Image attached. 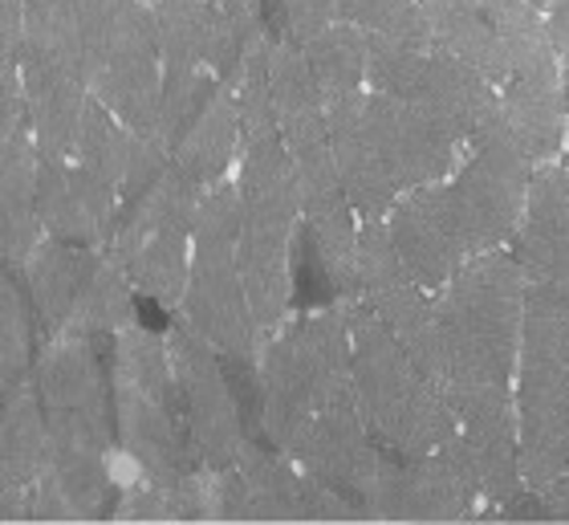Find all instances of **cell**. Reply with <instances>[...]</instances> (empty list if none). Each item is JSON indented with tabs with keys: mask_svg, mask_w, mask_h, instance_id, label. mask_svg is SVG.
Returning <instances> with one entry per match:
<instances>
[{
	"mask_svg": "<svg viewBox=\"0 0 569 525\" xmlns=\"http://www.w3.org/2000/svg\"><path fill=\"white\" fill-rule=\"evenodd\" d=\"M269 86H273L277 127H281L284 151L293 159L297 188H301V212L321 274L330 281L333 298L358 294V220L355 204L346 196L338 159L326 127V98H321L306 49L293 37H273L269 46Z\"/></svg>",
	"mask_w": 569,
	"mask_h": 525,
	"instance_id": "cell-1",
	"label": "cell"
},
{
	"mask_svg": "<svg viewBox=\"0 0 569 525\" xmlns=\"http://www.w3.org/2000/svg\"><path fill=\"white\" fill-rule=\"evenodd\" d=\"M342 301L350 314L355 399L370 432L395 456L439 453L451 440V432L460 428L443 383L427 379L411 350L358 294Z\"/></svg>",
	"mask_w": 569,
	"mask_h": 525,
	"instance_id": "cell-2",
	"label": "cell"
},
{
	"mask_svg": "<svg viewBox=\"0 0 569 525\" xmlns=\"http://www.w3.org/2000/svg\"><path fill=\"white\" fill-rule=\"evenodd\" d=\"M512 399L521 477L529 497H537L569 477V289L529 281Z\"/></svg>",
	"mask_w": 569,
	"mask_h": 525,
	"instance_id": "cell-3",
	"label": "cell"
},
{
	"mask_svg": "<svg viewBox=\"0 0 569 525\" xmlns=\"http://www.w3.org/2000/svg\"><path fill=\"white\" fill-rule=\"evenodd\" d=\"M240 220H244V196L232 171L203 191L196 208L188 294L179 306V323H188L196 335L208 338L228 363L257 367L261 343H257L244 269H240Z\"/></svg>",
	"mask_w": 569,
	"mask_h": 525,
	"instance_id": "cell-4",
	"label": "cell"
},
{
	"mask_svg": "<svg viewBox=\"0 0 569 525\" xmlns=\"http://www.w3.org/2000/svg\"><path fill=\"white\" fill-rule=\"evenodd\" d=\"M203 191L208 188L183 176L171 159L139 196L127 200L119 237H114V252L127 265L134 289L171 314H179L183 294H188L191 228H196V208Z\"/></svg>",
	"mask_w": 569,
	"mask_h": 525,
	"instance_id": "cell-5",
	"label": "cell"
},
{
	"mask_svg": "<svg viewBox=\"0 0 569 525\" xmlns=\"http://www.w3.org/2000/svg\"><path fill=\"white\" fill-rule=\"evenodd\" d=\"M537 159L525 151L512 122L497 107L488 110L485 122L476 127L472 147L463 156L460 171L451 176V188L460 196L463 220L472 232L476 252L480 249H509L517 228H521L529 184H533Z\"/></svg>",
	"mask_w": 569,
	"mask_h": 525,
	"instance_id": "cell-6",
	"label": "cell"
},
{
	"mask_svg": "<svg viewBox=\"0 0 569 525\" xmlns=\"http://www.w3.org/2000/svg\"><path fill=\"white\" fill-rule=\"evenodd\" d=\"M358 298L391 326L427 379L443 383V335L436 294H427L395 249L387 220H362L358 232Z\"/></svg>",
	"mask_w": 569,
	"mask_h": 525,
	"instance_id": "cell-7",
	"label": "cell"
},
{
	"mask_svg": "<svg viewBox=\"0 0 569 525\" xmlns=\"http://www.w3.org/2000/svg\"><path fill=\"white\" fill-rule=\"evenodd\" d=\"M167 347H171V363H176L179 416L188 424L191 448L203 465L232 468L249 444V432L240 424L237 395L228 387V358L208 338L196 335L188 323H176L167 330Z\"/></svg>",
	"mask_w": 569,
	"mask_h": 525,
	"instance_id": "cell-8",
	"label": "cell"
},
{
	"mask_svg": "<svg viewBox=\"0 0 569 525\" xmlns=\"http://www.w3.org/2000/svg\"><path fill=\"white\" fill-rule=\"evenodd\" d=\"M90 95L98 102H107L127 127L163 143L159 131H163L167 70L147 0H122L119 24H114L107 58H102L94 82H90Z\"/></svg>",
	"mask_w": 569,
	"mask_h": 525,
	"instance_id": "cell-9",
	"label": "cell"
},
{
	"mask_svg": "<svg viewBox=\"0 0 569 525\" xmlns=\"http://www.w3.org/2000/svg\"><path fill=\"white\" fill-rule=\"evenodd\" d=\"M387 232L427 294H439L476 252L451 179L403 191L387 212Z\"/></svg>",
	"mask_w": 569,
	"mask_h": 525,
	"instance_id": "cell-10",
	"label": "cell"
},
{
	"mask_svg": "<svg viewBox=\"0 0 569 525\" xmlns=\"http://www.w3.org/2000/svg\"><path fill=\"white\" fill-rule=\"evenodd\" d=\"M370 107H375L382 151H387V164H391V176L399 184V191L439 184V179H451L460 171L463 156L472 147L468 135L448 127L439 115H431L419 102L387 98L379 90H370Z\"/></svg>",
	"mask_w": 569,
	"mask_h": 525,
	"instance_id": "cell-11",
	"label": "cell"
},
{
	"mask_svg": "<svg viewBox=\"0 0 569 525\" xmlns=\"http://www.w3.org/2000/svg\"><path fill=\"white\" fill-rule=\"evenodd\" d=\"M122 191L102 171L82 159L46 164L41 159V225L46 237H58L78 249H114L122 225Z\"/></svg>",
	"mask_w": 569,
	"mask_h": 525,
	"instance_id": "cell-12",
	"label": "cell"
},
{
	"mask_svg": "<svg viewBox=\"0 0 569 525\" xmlns=\"http://www.w3.org/2000/svg\"><path fill=\"white\" fill-rule=\"evenodd\" d=\"M326 127H330L338 176H342V188L350 196V204H355L358 220H387V212H391L403 191L395 184L387 151H382L367 86L355 90V95L326 102Z\"/></svg>",
	"mask_w": 569,
	"mask_h": 525,
	"instance_id": "cell-13",
	"label": "cell"
},
{
	"mask_svg": "<svg viewBox=\"0 0 569 525\" xmlns=\"http://www.w3.org/2000/svg\"><path fill=\"white\" fill-rule=\"evenodd\" d=\"M387 448L379 444V436L370 432V424L362 419L358 404H333L313 412V419L306 424L301 440L293 444L297 468H306L313 477L330 481L338 489L355 493L358 502L367 505L375 485H379L382 460ZM370 514V509H367Z\"/></svg>",
	"mask_w": 569,
	"mask_h": 525,
	"instance_id": "cell-14",
	"label": "cell"
},
{
	"mask_svg": "<svg viewBox=\"0 0 569 525\" xmlns=\"http://www.w3.org/2000/svg\"><path fill=\"white\" fill-rule=\"evenodd\" d=\"M4 61H12L21 73L24 115H29V131H33L41 159L46 164L73 159L86 102H90V82L78 70L46 58V53H33V49H17V58Z\"/></svg>",
	"mask_w": 569,
	"mask_h": 525,
	"instance_id": "cell-15",
	"label": "cell"
},
{
	"mask_svg": "<svg viewBox=\"0 0 569 525\" xmlns=\"http://www.w3.org/2000/svg\"><path fill=\"white\" fill-rule=\"evenodd\" d=\"M525 277L537 286L569 289V168L566 159L537 164L521 228L509 245Z\"/></svg>",
	"mask_w": 569,
	"mask_h": 525,
	"instance_id": "cell-16",
	"label": "cell"
},
{
	"mask_svg": "<svg viewBox=\"0 0 569 525\" xmlns=\"http://www.w3.org/2000/svg\"><path fill=\"white\" fill-rule=\"evenodd\" d=\"M41 240V151L29 122H17L0 135V245L9 274H21Z\"/></svg>",
	"mask_w": 569,
	"mask_h": 525,
	"instance_id": "cell-17",
	"label": "cell"
},
{
	"mask_svg": "<svg viewBox=\"0 0 569 525\" xmlns=\"http://www.w3.org/2000/svg\"><path fill=\"white\" fill-rule=\"evenodd\" d=\"M49 453V416L41 404L33 375L4 383V419H0V473H4V517H33L37 473L46 468Z\"/></svg>",
	"mask_w": 569,
	"mask_h": 525,
	"instance_id": "cell-18",
	"label": "cell"
},
{
	"mask_svg": "<svg viewBox=\"0 0 569 525\" xmlns=\"http://www.w3.org/2000/svg\"><path fill=\"white\" fill-rule=\"evenodd\" d=\"M500 110L537 164L566 159L569 143V78L566 66L512 73L500 86Z\"/></svg>",
	"mask_w": 569,
	"mask_h": 525,
	"instance_id": "cell-19",
	"label": "cell"
},
{
	"mask_svg": "<svg viewBox=\"0 0 569 525\" xmlns=\"http://www.w3.org/2000/svg\"><path fill=\"white\" fill-rule=\"evenodd\" d=\"M240 147H244V107H240V86L220 82L208 107L196 115L188 135L179 139L171 151L176 168L191 176L200 188H212L228 179L240 164Z\"/></svg>",
	"mask_w": 569,
	"mask_h": 525,
	"instance_id": "cell-20",
	"label": "cell"
},
{
	"mask_svg": "<svg viewBox=\"0 0 569 525\" xmlns=\"http://www.w3.org/2000/svg\"><path fill=\"white\" fill-rule=\"evenodd\" d=\"M90 252L94 249H78L58 237H46L33 249V257L21 265V286L46 338L70 330L86 286V269H90Z\"/></svg>",
	"mask_w": 569,
	"mask_h": 525,
	"instance_id": "cell-21",
	"label": "cell"
},
{
	"mask_svg": "<svg viewBox=\"0 0 569 525\" xmlns=\"http://www.w3.org/2000/svg\"><path fill=\"white\" fill-rule=\"evenodd\" d=\"M423 12L431 21L439 49L463 58L468 66L488 73L497 86L509 82V61H505V49H500L497 24L488 21L480 0H423Z\"/></svg>",
	"mask_w": 569,
	"mask_h": 525,
	"instance_id": "cell-22",
	"label": "cell"
},
{
	"mask_svg": "<svg viewBox=\"0 0 569 525\" xmlns=\"http://www.w3.org/2000/svg\"><path fill=\"white\" fill-rule=\"evenodd\" d=\"M131 294L134 281L127 274V265L119 261L114 249H94L90 252V269H86V286L73 310L70 330L78 335H119L122 326L134 323L131 314Z\"/></svg>",
	"mask_w": 569,
	"mask_h": 525,
	"instance_id": "cell-23",
	"label": "cell"
},
{
	"mask_svg": "<svg viewBox=\"0 0 569 525\" xmlns=\"http://www.w3.org/2000/svg\"><path fill=\"white\" fill-rule=\"evenodd\" d=\"M306 61L313 70V82H318L321 98L333 102V98H346L367 86V61H370V37L358 29L355 21L338 17L333 24H326L318 37H309Z\"/></svg>",
	"mask_w": 569,
	"mask_h": 525,
	"instance_id": "cell-24",
	"label": "cell"
},
{
	"mask_svg": "<svg viewBox=\"0 0 569 525\" xmlns=\"http://www.w3.org/2000/svg\"><path fill=\"white\" fill-rule=\"evenodd\" d=\"M342 17L355 21L370 41H395L411 49H436V33L423 0H342Z\"/></svg>",
	"mask_w": 569,
	"mask_h": 525,
	"instance_id": "cell-25",
	"label": "cell"
},
{
	"mask_svg": "<svg viewBox=\"0 0 569 525\" xmlns=\"http://www.w3.org/2000/svg\"><path fill=\"white\" fill-rule=\"evenodd\" d=\"M427 61H431V49L395 46V41H370L367 86L387 98L411 102V98L419 95V86H423Z\"/></svg>",
	"mask_w": 569,
	"mask_h": 525,
	"instance_id": "cell-26",
	"label": "cell"
},
{
	"mask_svg": "<svg viewBox=\"0 0 569 525\" xmlns=\"http://www.w3.org/2000/svg\"><path fill=\"white\" fill-rule=\"evenodd\" d=\"M33 306H29V294H24L17 281H4V326H0V370H4V383L29 379L33 375Z\"/></svg>",
	"mask_w": 569,
	"mask_h": 525,
	"instance_id": "cell-27",
	"label": "cell"
},
{
	"mask_svg": "<svg viewBox=\"0 0 569 525\" xmlns=\"http://www.w3.org/2000/svg\"><path fill=\"white\" fill-rule=\"evenodd\" d=\"M284 9V37H293L297 46H306L309 37H318L326 24L342 17V0H281Z\"/></svg>",
	"mask_w": 569,
	"mask_h": 525,
	"instance_id": "cell-28",
	"label": "cell"
},
{
	"mask_svg": "<svg viewBox=\"0 0 569 525\" xmlns=\"http://www.w3.org/2000/svg\"><path fill=\"white\" fill-rule=\"evenodd\" d=\"M549 17V33H553V46H558V58L569 73V0H549L546 4Z\"/></svg>",
	"mask_w": 569,
	"mask_h": 525,
	"instance_id": "cell-29",
	"label": "cell"
}]
</instances>
